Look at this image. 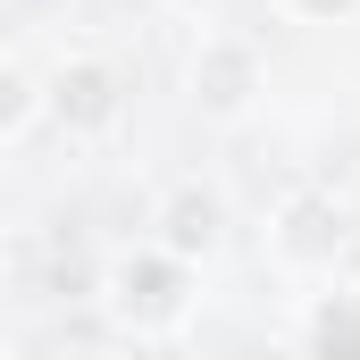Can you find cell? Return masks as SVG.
Here are the masks:
<instances>
[{"label":"cell","mask_w":360,"mask_h":360,"mask_svg":"<svg viewBox=\"0 0 360 360\" xmlns=\"http://www.w3.org/2000/svg\"><path fill=\"white\" fill-rule=\"evenodd\" d=\"M92 302H101V310H109V327H117V335H134V344L176 335L184 310H193V260L168 252V243L151 235V243H134V252H117V260L101 269Z\"/></svg>","instance_id":"1"},{"label":"cell","mask_w":360,"mask_h":360,"mask_svg":"<svg viewBox=\"0 0 360 360\" xmlns=\"http://www.w3.org/2000/svg\"><path fill=\"white\" fill-rule=\"evenodd\" d=\"M269 252H276V269H293V276L335 269L352 252V210L335 193H319V184H293L269 218Z\"/></svg>","instance_id":"2"},{"label":"cell","mask_w":360,"mask_h":360,"mask_svg":"<svg viewBox=\"0 0 360 360\" xmlns=\"http://www.w3.org/2000/svg\"><path fill=\"white\" fill-rule=\"evenodd\" d=\"M184 84L201 101V117H243V109L269 92V59H260V42H243V34H201Z\"/></svg>","instance_id":"3"},{"label":"cell","mask_w":360,"mask_h":360,"mask_svg":"<svg viewBox=\"0 0 360 360\" xmlns=\"http://www.w3.org/2000/svg\"><path fill=\"white\" fill-rule=\"evenodd\" d=\"M117 109H126V76L109 59H59L51 68V117L68 134H109Z\"/></svg>","instance_id":"4"},{"label":"cell","mask_w":360,"mask_h":360,"mask_svg":"<svg viewBox=\"0 0 360 360\" xmlns=\"http://www.w3.org/2000/svg\"><path fill=\"white\" fill-rule=\"evenodd\" d=\"M160 243L184 252V260H210L218 252V235H226V201L210 193V184H168V201H160Z\"/></svg>","instance_id":"5"},{"label":"cell","mask_w":360,"mask_h":360,"mask_svg":"<svg viewBox=\"0 0 360 360\" xmlns=\"http://www.w3.org/2000/svg\"><path fill=\"white\" fill-rule=\"evenodd\" d=\"M302 344L310 352H360V293H310Z\"/></svg>","instance_id":"6"},{"label":"cell","mask_w":360,"mask_h":360,"mask_svg":"<svg viewBox=\"0 0 360 360\" xmlns=\"http://www.w3.org/2000/svg\"><path fill=\"white\" fill-rule=\"evenodd\" d=\"M42 109H51V84H34V76L8 59V68H0V143L17 151V143L34 134V117H42Z\"/></svg>","instance_id":"7"},{"label":"cell","mask_w":360,"mask_h":360,"mask_svg":"<svg viewBox=\"0 0 360 360\" xmlns=\"http://www.w3.org/2000/svg\"><path fill=\"white\" fill-rule=\"evenodd\" d=\"M293 25H344V17H360V0H276Z\"/></svg>","instance_id":"8"}]
</instances>
